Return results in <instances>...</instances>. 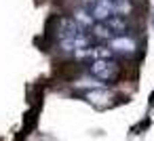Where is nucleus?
<instances>
[{
  "label": "nucleus",
  "mask_w": 154,
  "mask_h": 141,
  "mask_svg": "<svg viewBox=\"0 0 154 141\" xmlns=\"http://www.w3.org/2000/svg\"><path fill=\"white\" fill-rule=\"evenodd\" d=\"M82 9H87L93 19L106 21L110 17H129L133 13V2L131 0H85Z\"/></svg>",
  "instance_id": "f257e3e1"
},
{
  "label": "nucleus",
  "mask_w": 154,
  "mask_h": 141,
  "mask_svg": "<svg viewBox=\"0 0 154 141\" xmlns=\"http://www.w3.org/2000/svg\"><path fill=\"white\" fill-rule=\"evenodd\" d=\"M59 46L63 53H78L80 49L89 46V38L85 36V30H80L72 19H63L59 26Z\"/></svg>",
  "instance_id": "f03ea898"
},
{
  "label": "nucleus",
  "mask_w": 154,
  "mask_h": 141,
  "mask_svg": "<svg viewBox=\"0 0 154 141\" xmlns=\"http://www.w3.org/2000/svg\"><path fill=\"white\" fill-rule=\"evenodd\" d=\"M89 74L95 76L97 80L101 82H108V80H114L118 76V63L114 59H95L91 61L89 65Z\"/></svg>",
  "instance_id": "7ed1b4c3"
},
{
  "label": "nucleus",
  "mask_w": 154,
  "mask_h": 141,
  "mask_svg": "<svg viewBox=\"0 0 154 141\" xmlns=\"http://www.w3.org/2000/svg\"><path fill=\"white\" fill-rule=\"evenodd\" d=\"M108 46L114 51V55H133L137 51V42L131 36H125V34L110 38L108 40Z\"/></svg>",
  "instance_id": "20e7f679"
},
{
  "label": "nucleus",
  "mask_w": 154,
  "mask_h": 141,
  "mask_svg": "<svg viewBox=\"0 0 154 141\" xmlns=\"http://www.w3.org/2000/svg\"><path fill=\"white\" fill-rule=\"evenodd\" d=\"M72 21H74L80 30H87V28H93V26H95V19L91 17V13H89L87 9H82V7L72 13Z\"/></svg>",
  "instance_id": "39448f33"
},
{
  "label": "nucleus",
  "mask_w": 154,
  "mask_h": 141,
  "mask_svg": "<svg viewBox=\"0 0 154 141\" xmlns=\"http://www.w3.org/2000/svg\"><path fill=\"white\" fill-rule=\"evenodd\" d=\"M72 86H76V88H85V91H95V88H103L106 82L97 80L95 76H80V78H76V80L72 82Z\"/></svg>",
  "instance_id": "423d86ee"
},
{
  "label": "nucleus",
  "mask_w": 154,
  "mask_h": 141,
  "mask_svg": "<svg viewBox=\"0 0 154 141\" xmlns=\"http://www.w3.org/2000/svg\"><path fill=\"white\" fill-rule=\"evenodd\" d=\"M87 97H89V101L91 103H95V105H108L112 99H114V95L103 86V88H95V91H89L87 93Z\"/></svg>",
  "instance_id": "0eeeda50"
},
{
  "label": "nucleus",
  "mask_w": 154,
  "mask_h": 141,
  "mask_svg": "<svg viewBox=\"0 0 154 141\" xmlns=\"http://www.w3.org/2000/svg\"><path fill=\"white\" fill-rule=\"evenodd\" d=\"M106 26H108L116 36L125 34V32H127V28H129V23H127V19H125V17H110V19H106Z\"/></svg>",
  "instance_id": "6e6552de"
}]
</instances>
